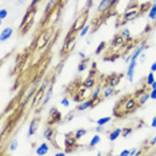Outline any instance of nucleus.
I'll list each match as a JSON object with an SVG mask.
<instances>
[{"label":"nucleus","instance_id":"nucleus-1","mask_svg":"<svg viewBox=\"0 0 156 156\" xmlns=\"http://www.w3.org/2000/svg\"><path fill=\"white\" fill-rule=\"evenodd\" d=\"M137 107H140L139 103H137V99L133 95H127V96H123L118 101L115 111H113V116L115 118H124L128 113H132Z\"/></svg>","mask_w":156,"mask_h":156},{"label":"nucleus","instance_id":"nucleus-2","mask_svg":"<svg viewBox=\"0 0 156 156\" xmlns=\"http://www.w3.org/2000/svg\"><path fill=\"white\" fill-rule=\"evenodd\" d=\"M140 4H137V3H133V4H131L128 8L124 11V13L122 15V17H120V22L118 23V27L123 26V24L128 23V22H132V20L137 19V17L140 16Z\"/></svg>","mask_w":156,"mask_h":156},{"label":"nucleus","instance_id":"nucleus-3","mask_svg":"<svg viewBox=\"0 0 156 156\" xmlns=\"http://www.w3.org/2000/svg\"><path fill=\"white\" fill-rule=\"evenodd\" d=\"M35 12H36V8H34V7H30V8L27 9L26 15H24L23 20L20 22V26H19V34L20 35H26L28 32V30H30L31 26H32Z\"/></svg>","mask_w":156,"mask_h":156},{"label":"nucleus","instance_id":"nucleus-4","mask_svg":"<svg viewBox=\"0 0 156 156\" xmlns=\"http://www.w3.org/2000/svg\"><path fill=\"white\" fill-rule=\"evenodd\" d=\"M52 28H45V30L37 36V39L35 40V51H40V49L45 48L49 44V40L52 37Z\"/></svg>","mask_w":156,"mask_h":156},{"label":"nucleus","instance_id":"nucleus-5","mask_svg":"<svg viewBox=\"0 0 156 156\" xmlns=\"http://www.w3.org/2000/svg\"><path fill=\"white\" fill-rule=\"evenodd\" d=\"M60 12H62V9H60L59 7H55L52 11H49L47 13V16H45L44 22H43V27L44 28H52L54 27L60 19Z\"/></svg>","mask_w":156,"mask_h":156},{"label":"nucleus","instance_id":"nucleus-6","mask_svg":"<svg viewBox=\"0 0 156 156\" xmlns=\"http://www.w3.org/2000/svg\"><path fill=\"white\" fill-rule=\"evenodd\" d=\"M76 45V35H75V31H71L67 34V36L64 39V43H63V52H64L66 55L71 54V52L73 51V48H75Z\"/></svg>","mask_w":156,"mask_h":156},{"label":"nucleus","instance_id":"nucleus-7","mask_svg":"<svg viewBox=\"0 0 156 156\" xmlns=\"http://www.w3.org/2000/svg\"><path fill=\"white\" fill-rule=\"evenodd\" d=\"M88 17H90V9L87 8L86 11H83V12H81L80 15L75 19V22H73L72 27H71V31H75V32H77V31H80L84 26H87Z\"/></svg>","mask_w":156,"mask_h":156},{"label":"nucleus","instance_id":"nucleus-8","mask_svg":"<svg viewBox=\"0 0 156 156\" xmlns=\"http://www.w3.org/2000/svg\"><path fill=\"white\" fill-rule=\"evenodd\" d=\"M77 139L75 137V133L73 132H69L66 135V139H64V144H66V148H67V154H69V152H72V150H75V148L77 147L76 144Z\"/></svg>","mask_w":156,"mask_h":156},{"label":"nucleus","instance_id":"nucleus-9","mask_svg":"<svg viewBox=\"0 0 156 156\" xmlns=\"http://www.w3.org/2000/svg\"><path fill=\"white\" fill-rule=\"evenodd\" d=\"M101 99H98V100H95V99L90 98L88 100H84L81 101L79 105L76 107V111H86V109L91 108V107H95V105H98V103H100Z\"/></svg>","mask_w":156,"mask_h":156},{"label":"nucleus","instance_id":"nucleus-10","mask_svg":"<svg viewBox=\"0 0 156 156\" xmlns=\"http://www.w3.org/2000/svg\"><path fill=\"white\" fill-rule=\"evenodd\" d=\"M62 122V113H60L56 108H52L49 111V119H48V126H54L56 123H60Z\"/></svg>","mask_w":156,"mask_h":156},{"label":"nucleus","instance_id":"nucleus-11","mask_svg":"<svg viewBox=\"0 0 156 156\" xmlns=\"http://www.w3.org/2000/svg\"><path fill=\"white\" fill-rule=\"evenodd\" d=\"M39 123H40V118H39V116H36V118H34L32 120H31L30 127H28V133H27L28 137L34 136V135L36 133V131L39 128Z\"/></svg>","mask_w":156,"mask_h":156},{"label":"nucleus","instance_id":"nucleus-12","mask_svg":"<svg viewBox=\"0 0 156 156\" xmlns=\"http://www.w3.org/2000/svg\"><path fill=\"white\" fill-rule=\"evenodd\" d=\"M112 8V0H101L98 5V11L99 13H105Z\"/></svg>","mask_w":156,"mask_h":156},{"label":"nucleus","instance_id":"nucleus-13","mask_svg":"<svg viewBox=\"0 0 156 156\" xmlns=\"http://www.w3.org/2000/svg\"><path fill=\"white\" fill-rule=\"evenodd\" d=\"M123 77V75H116V73H112V75H109L105 77V83L108 84V86H111V87H115L120 83V79Z\"/></svg>","mask_w":156,"mask_h":156},{"label":"nucleus","instance_id":"nucleus-14","mask_svg":"<svg viewBox=\"0 0 156 156\" xmlns=\"http://www.w3.org/2000/svg\"><path fill=\"white\" fill-rule=\"evenodd\" d=\"M137 66V60H131V63L128 64V68H127V80L128 81H133V73H135V68Z\"/></svg>","mask_w":156,"mask_h":156},{"label":"nucleus","instance_id":"nucleus-15","mask_svg":"<svg viewBox=\"0 0 156 156\" xmlns=\"http://www.w3.org/2000/svg\"><path fill=\"white\" fill-rule=\"evenodd\" d=\"M115 87H111L108 84H105L104 87L101 88V99H108L111 98L112 95H115Z\"/></svg>","mask_w":156,"mask_h":156},{"label":"nucleus","instance_id":"nucleus-16","mask_svg":"<svg viewBox=\"0 0 156 156\" xmlns=\"http://www.w3.org/2000/svg\"><path fill=\"white\" fill-rule=\"evenodd\" d=\"M44 95H45V88L40 87L36 91V94H35V98H34V101H32V107H36V105L39 104V101L41 100V98H43Z\"/></svg>","mask_w":156,"mask_h":156},{"label":"nucleus","instance_id":"nucleus-17","mask_svg":"<svg viewBox=\"0 0 156 156\" xmlns=\"http://www.w3.org/2000/svg\"><path fill=\"white\" fill-rule=\"evenodd\" d=\"M136 99H137V103H139V105H140V107H141V105H144L145 103H147V101L151 99V96H150V91H148V90H145L144 92H141V94H140V95H139V96H137Z\"/></svg>","mask_w":156,"mask_h":156},{"label":"nucleus","instance_id":"nucleus-18","mask_svg":"<svg viewBox=\"0 0 156 156\" xmlns=\"http://www.w3.org/2000/svg\"><path fill=\"white\" fill-rule=\"evenodd\" d=\"M12 34H13V30H12L11 27L4 28V30L2 31V34H0V41H5V40H8V39L12 36Z\"/></svg>","mask_w":156,"mask_h":156},{"label":"nucleus","instance_id":"nucleus-19","mask_svg":"<svg viewBox=\"0 0 156 156\" xmlns=\"http://www.w3.org/2000/svg\"><path fill=\"white\" fill-rule=\"evenodd\" d=\"M122 132H123V128H115L112 132L108 133V140L109 141H116L119 139V136H122Z\"/></svg>","mask_w":156,"mask_h":156},{"label":"nucleus","instance_id":"nucleus-20","mask_svg":"<svg viewBox=\"0 0 156 156\" xmlns=\"http://www.w3.org/2000/svg\"><path fill=\"white\" fill-rule=\"evenodd\" d=\"M96 79H95V76H92V75H90L87 77L86 80L83 81V86L86 87V88H88V90H91V88H94L95 86H96Z\"/></svg>","mask_w":156,"mask_h":156},{"label":"nucleus","instance_id":"nucleus-21","mask_svg":"<svg viewBox=\"0 0 156 156\" xmlns=\"http://www.w3.org/2000/svg\"><path fill=\"white\" fill-rule=\"evenodd\" d=\"M52 94H54V84H52V86H49L48 90L45 91V95H44V98H43V103H41V105H43V107L48 104V101H49V99H51Z\"/></svg>","mask_w":156,"mask_h":156},{"label":"nucleus","instance_id":"nucleus-22","mask_svg":"<svg viewBox=\"0 0 156 156\" xmlns=\"http://www.w3.org/2000/svg\"><path fill=\"white\" fill-rule=\"evenodd\" d=\"M49 152V145L47 143H41L36 148V155H47Z\"/></svg>","mask_w":156,"mask_h":156},{"label":"nucleus","instance_id":"nucleus-23","mask_svg":"<svg viewBox=\"0 0 156 156\" xmlns=\"http://www.w3.org/2000/svg\"><path fill=\"white\" fill-rule=\"evenodd\" d=\"M124 37L122 36V34H118V35H115L113 36V39H112V41H111V44L113 45V47H119V45H122V44H124Z\"/></svg>","mask_w":156,"mask_h":156},{"label":"nucleus","instance_id":"nucleus-24","mask_svg":"<svg viewBox=\"0 0 156 156\" xmlns=\"http://www.w3.org/2000/svg\"><path fill=\"white\" fill-rule=\"evenodd\" d=\"M100 95H101V87H100V84H96V86L94 87V91L91 92L90 98L95 99V100H98V99L100 98Z\"/></svg>","mask_w":156,"mask_h":156},{"label":"nucleus","instance_id":"nucleus-25","mask_svg":"<svg viewBox=\"0 0 156 156\" xmlns=\"http://www.w3.org/2000/svg\"><path fill=\"white\" fill-rule=\"evenodd\" d=\"M44 137H45L47 140H49V141H52V139L55 137V129L52 128L51 126L47 127V128L44 129Z\"/></svg>","mask_w":156,"mask_h":156},{"label":"nucleus","instance_id":"nucleus-26","mask_svg":"<svg viewBox=\"0 0 156 156\" xmlns=\"http://www.w3.org/2000/svg\"><path fill=\"white\" fill-rule=\"evenodd\" d=\"M101 141V137H100V135L99 133H96V135H94L92 136V139H91V141L88 143V147L90 148H94V147H96V145L99 144Z\"/></svg>","mask_w":156,"mask_h":156},{"label":"nucleus","instance_id":"nucleus-27","mask_svg":"<svg viewBox=\"0 0 156 156\" xmlns=\"http://www.w3.org/2000/svg\"><path fill=\"white\" fill-rule=\"evenodd\" d=\"M88 62H90V60H88L87 58L81 59V62L79 63V66H77V71H79V72H84V71L88 68Z\"/></svg>","mask_w":156,"mask_h":156},{"label":"nucleus","instance_id":"nucleus-28","mask_svg":"<svg viewBox=\"0 0 156 156\" xmlns=\"http://www.w3.org/2000/svg\"><path fill=\"white\" fill-rule=\"evenodd\" d=\"M148 19L150 20H156V5L152 4L151 8L148 9Z\"/></svg>","mask_w":156,"mask_h":156},{"label":"nucleus","instance_id":"nucleus-29","mask_svg":"<svg viewBox=\"0 0 156 156\" xmlns=\"http://www.w3.org/2000/svg\"><path fill=\"white\" fill-rule=\"evenodd\" d=\"M111 120H112L111 116H104V118L98 119L96 120V124H98V126H105V124H108Z\"/></svg>","mask_w":156,"mask_h":156},{"label":"nucleus","instance_id":"nucleus-30","mask_svg":"<svg viewBox=\"0 0 156 156\" xmlns=\"http://www.w3.org/2000/svg\"><path fill=\"white\" fill-rule=\"evenodd\" d=\"M87 135V129H84V128H79L77 131H75V137L77 140H80L81 137H84Z\"/></svg>","mask_w":156,"mask_h":156},{"label":"nucleus","instance_id":"nucleus-31","mask_svg":"<svg viewBox=\"0 0 156 156\" xmlns=\"http://www.w3.org/2000/svg\"><path fill=\"white\" fill-rule=\"evenodd\" d=\"M17 147H19V141H17V139L15 137V139L11 140V143H9V151L11 152H15L17 150Z\"/></svg>","mask_w":156,"mask_h":156},{"label":"nucleus","instance_id":"nucleus-32","mask_svg":"<svg viewBox=\"0 0 156 156\" xmlns=\"http://www.w3.org/2000/svg\"><path fill=\"white\" fill-rule=\"evenodd\" d=\"M155 81V75H154V72H151L148 73V76H147V79H145V84H147V86H151L152 83H154Z\"/></svg>","mask_w":156,"mask_h":156},{"label":"nucleus","instance_id":"nucleus-33","mask_svg":"<svg viewBox=\"0 0 156 156\" xmlns=\"http://www.w3.org/2000/svg\"><path fill=\"white\" fill-rule=\"evenodd\" d=\"M133 132V128L132 127H126V128H123V132H122V136L124 137H127V136H129L131 133Z\"/></svg>","mask_w":156,"mask_h":156},{"label":"nucleus","instance_id":"nucleus-34","mask_svg":"<svg viewBox=\"0 0 156 156\" xmlns=\"http://www.w3.org/2000/svg\"><path fill=\"white\" fill-rule=\"evenodd\" d=\"M88 32H90V26H88V24H87V26H84V27H83V28H81V30L79 31L80 37H84V36H86V35H87Z\"/></svg>","mask_w":156,"mask_h":156},{"label":"nucleus","instance_id":"nucleus-35","mask_svg":"<svg viewBox=\"0 0 156 156\" xmlns=\"http://www.w3.org/2000/svg\"><path fill=\"white\" fill-rule=\"evenodd\" d=\"M120 34H122V36L124 39H129L131 37V31L128 30V28H123V30L120 31Z\"/></svg>","mask_w":156,"mask_h":156},{"label":"nucleus","instance_id":"nucleus-36","mask_svg":"<svg viewBox=\"0 0 156 156\" xmlns=\"http://www.w3.org/2000/svg\"><path fill=\"white\" fill-rule=\"evenodd\" d=\"M104 48H105V41H101V43L98 45V48H96V55H100L101 51H103Z\"/></svg>","mask_w":156,"mask_h":156},{"label":"nucleus","instance_id":"nucleus-37","mask_svg":"<svg viewBox=\"0 0 156 156\" xmlns=\"http://www.w3.org/2000/svg\"><path fill=\"white\" fill-rule=\"evenodd\" d=\"M7 16H8V11H7L5 8H2V9H0V19L4 20Z\"/></svg>","mask_w":156,"mask_h":156},{"label":"nucleus","instance_id":"nucleus-38","mask_svg":"<svg viewBox=\"0 0 156 156\" xmlns=\"http://www.w3.org/2000/svg\"><path fill=\"white\" fill-rule=\"evenodd\" d=\"M151 31H152V26H151V24H147V26H145V28H144V31H143V35L150 34Z\"/></svg>","mask_w":156,"mask_h":156},{"label":"nucleus","instance_id":"nucleus-39","mask_svg":"<svg viewBox=\"0 0 156 156\" xmlns=\"http://www.w3.org/2000/svg\"><path fill=\"white\" fill-rule=\"evenodd\" d=\"M131 60H132V54H128L126 58H124V63H126V64H129Z\"/></svg>","mask_w":156,"mask_h":156},{"label":"nucleus","instance_id":"nucleus-40","mask_svg":"<svg viewBox=\"0 0 156 156\" xmlns=\"http://www.w3.org/2000/svg\"><path fill=\"white\" fill-rule=\"evenodd\" d=\"M90 75H96V63H94V64H92V68H91V72H90Z\"/></svg>","mask_w":156,"mask_h":156},{"label":"nucleus","instance_id":"nucleus-41","mask_svg":"<svg viewBox=\"0 0 156 156\" xmlns=\"http://www.w3.org/2000/svg\"><path fill=\"white\" fill-rule=\"evenodd\" d=\"M62 104L64 105V107H68V105H69V100H68V98H63V99H62Z\"/></svg>","mask_w":156,"mask_h":156},{"label":"nucleus","instance_id":"nucleus-42","mask_svg":"<svg viewBox=\"0 0 156 156\" xmlns=\"http://www.w3.org/2000/svg\"><path fill=\"white\" fill-rule=\"evenodd\" d=\"M150 96L152 100H156V90H150Z\"/></svg>","mask_w":156,"mask_h":156},{"label":"nucleus","instance_id":"nucleus-43","mask_svg":"<svg viewBox=\"0 0 156 156\" xmlns=\"http://www.w3.org/2000/svg\"><path fill=\"white\" fill-rule=\"evenodd\" d=\"M104 131V126H98L96 128H95V132L96 133H100V132H103Z\"/></svg>","mask_w":156,"mask_h":156},{"label":"nucleus","instance_id":"nucleus-44","mask_svg":"<svg viewBox=\"0 0 156 156\" xmlns=\"http://www.w3.org/2000/svg\"><path fill=\"white\" fill-rule=\"evenodd\" d=\"M40 2H41V0H32V2H31V5H30V7H34V8H36V5H37Z\"/></svg>","mask_w":156,"mask_h":156},{"label":"nucleus","instance_id":"nucleus-45","mask_svg":"<svg viewBox=\"0 0 156 156\" xmlns=\"http://www.w3.org/2000/svg\"><path fill=\"white\" fill-rule=\"evenodd\" d=\"M131 154H129V150H124V151H122L120 152V156H129Z\"/></svg>","mask_w":156,"mask_h":156},{"label":"nucleus","instance_id":"nucleus-46","mask_svg":"<svg viewBox=\"0 0 156 156\" xmlns=\"http://www.w3.org/2000/svg\"><path fill=\"white\" fill-rule=\"evenodd\" d=\"M148 143H150V145H152V147H155V145H156V136L152 137V139L148 141Z\"/></svg>","mask_w":156,"mask_h":156},{"label":"nucleus","instance_id":"nucleus-47","mask_svg":"<svg viewBox=\"0 0 156 156\" xmlns=\"http://www.w3.org/2000/svg\"><path fill=\"white\" fill-rule=\"evenodd\" d=\"M151 127H152V128H156V116H154V119H152V122H151Z\"/></svg>","mask_w":156,"mask_h":156},{"label":"nucleus","instance_id":"nucleus-48","mask_svg":"<svg viewBox=\"0 0 156 156\" xmlns=\"http://www.w3.org/2000/svg\"><path fill=\"white\" fill-rule=\"evenodd\" d=\"M151 71H152V72H156V60L151 64Z\"/></svg>","mask_w":156,"mask_h":156},{"label":"nucleus","instance_id":"nucleus-49","mask_svg":"<svg viewBox=\"0 0 156 156\" xmlns=\"http://www.w3.org/2000/svg\"><path fill=\"white\" fill-rule=\"evenodd\" d=\"M136 152H137V148H136V147L132 148V150H129V154H131V155H136Z\"/></svg>","mask_w":156,"mask_h":156},{"label":"nucleus","instance_id":"nucleus-50","mask_svg":"<svg viewBox=\"0 0 156 156\" xmlns=\"http://www.w3.org/2000/svg\"><path fill=\"white\" fill-rule=\"evenodd\" d=\"M145 62V54H141L140 55V63H144Z\"/></svg>","mask_w":156,"mask_h":156},{"label":"nucleus","instance_id":"nucleus-51","mask_svg":"<svg viewBox=\"0 0 156 156\" xmlns=\"http://www.w3.org/2000/svg\"><path fill=\"white\" fill-rule=\"evenodd\" d=\"M79 58L80 59H86V54H84V52H79Z\"/></svg>","mask_w":156,"mask_h":156},{"label":"nucleus","instance_id":"nucleus-52","mask_svg":"<svg viewBox=\"0 0 156 156\" xmlns=\"http://www.w3.org/2000/svg\"><path fill=\"white\" fill-rule=\"evenodd\" d=\"M150 87H151V90H156V80H155V81H154V83H152V84H151V86H150Z\"/></svg>","mask_w":156,"mask_h":156},{"label":"nucleus","instance_id":"nucleus-53","mask_svg":"<svg viewBox=\"0 0 156 156\" xmlns=\"http://www.w3.org/2000/svg\"><path fill=\"white\" fill-rule=\"evenodd\" d=\"M67 154V152H58V154H56V156H64Z\"/></svg>","mask_w":156,"mask_h":156},{"label":"nucleus","instance_id":"nucleus-54","mask_svg":"<svg viewBox=\"0 0 156 156\" xmlns=\"http://www.w3.org/2000/svg\"><path fill=\"white\" fill-rule=\"evenodd\" d=\"M68 0H60V4H64V3H67Z\"/></svg>","mask_w":156,"mask_h":156},{"label":"nucleus","instance_id":"nucleus-55","mask_svg":"<svg viewBox=\"0 0 156 156\" xmlns=\"http://www.w3.org/2000/svg\"><path fill=\"white\" fill-rule=\"evenodd\" d=\"M152 4H155V5H156V0H152Z\"/></svg>","mask_w":156,"mask_h":156},{"label":"nucleus","instance_id":"nucleus-56","mask_svg":"<svg viewBox=\"0 0 156 156\" xmlns=\"http://www.w3.org/2000/svg\"><path fill=\"white\" fill-rule=\"evenodd\" d=\"M155 154H156V151H155Z\"/></svg>","mask_w":156,"mask_h":156}]
</instances>
